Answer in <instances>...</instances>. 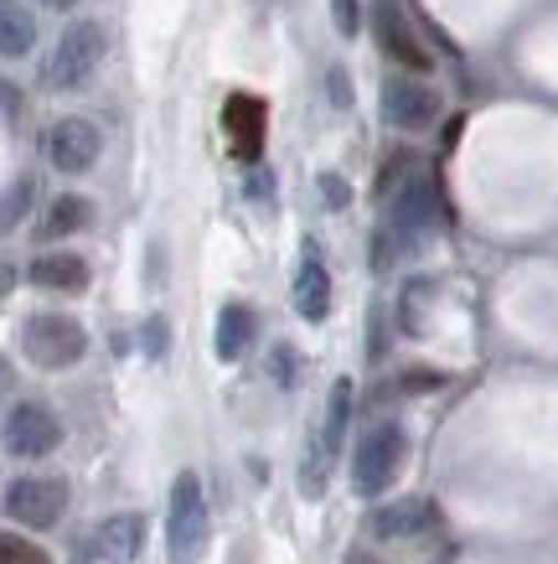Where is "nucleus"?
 Masks as SVG:
<instances>
[{"mask_svg":"<svg viewBox=\"0 0 558 564\" xmlns=\"http://www.w3.org/2000/svg\"><path fill=\"white\" fill-rule=\"evenodd\" d=\"M21 352L42 373H63L73 362H84L88 332H84V322H73L63 311H42V316H32V322L21 326Z\"/></svg>","mask_w":558,"mask_h":564,"instance_id":"1","label":"nucleus"},{"mask_svg":"<svg viewBox=\"0 0 558 564\" xmlns=\"http://www.w3.org/2000/svg\"><path fill=\"white\" fill-rule=\"evenodd\" d=\"M408 456V441H404V425L398 420H378V425L357 441V456H352V487L357 497H383L398 477V466Z\"/></svg>","mask_w":558,"mask_h":564,"instance_id":"2","label":"nucleus"},{"mask_svg":"<svg viewBox=\"0 0 558 564\" xmlns=\"http://www.w3.org/2000/svg\"><path fill=\"white\" fill-rule=\"evenodd\" d=\"M207 544V492L197 471H176L166 508V549L176 564H192Z\"/></svg>","mask_w":558,"mask_h":564,"instance_id":"3","label":"nucleus"},{"mask_svg":"<svg viewBox=\"0 0 558 564\" xmlns=\"http://www.w3.org/2000/svg\"><path fill=\"white\" fill-rule=\"evenodd\" d=\"M0 513L21 523V529H57L68 513V481L63 477H17L0 497Z\"/></svg>","mask_w":558,"mask_h":564,"instance_id":"4","label":"nucleus"},{"mask_svg":"<svg viewBox=\"0 0 558 564\" xmlns=\"http://www.w3.org/2000/svg\"><path fill=\"white\" fill-rule=\"evenodd\" d=\"M103 63V26L99 21H73L68 32L57 36L52 47V63H47V84L57 94H73L94 78V68Z\"/></svg>","mask_w":558,"mask_h":564,"instance_id":"5","label":"nucleus"},{"mask_svg":"<svg viewBox=\"0 0 558 564\" xmlns=\"http://www.w3.org/2000/svg\"><path fill=\"white\" fill-rule=\"evenodd\" d=\"M0 445H6V456H17V462H42L52 456L57 445H63V420L47 410V404H17V410L6 414V425H0Z\"/></svg>","mask_w":558,"mask_h":564,"instance_id":"6","label":"nucleus"},{"mask_svg":"<svg viewBox=\"0 0 558 564\" xmlns=\"http://www.w3.org/2000/svg\"><path fill=\"white\" fill-rule=\"evenodd\" d=\"M435 223H440V192H435V182H429V176H408L404 192H398L389 207V234L398 243H414L419 234H429Z\"/></svg>","mask_w":558,"mask_h":564,"instance_id":"7","label":"nucleus"},{"mask_svg":"<svg viewBox=\"0 0 558 564\" xmlns=\"http://www.w3.org/2000/svg\"><path fill=\"white\" fill-rule=\"evenodd\" d=\"M99 151H103V140H99V130L88 120H57L52 124V135H47V161L57 166L63 176H78V172H88L94 161H99Z\"/></svg>","mask_w":558,"mask_h":564,"instance_id":"8","label":"nucleus"},{"mask_svg":"<svg viewBox=\"0 0 558 564\" xmlns=\"http://www.w3.org/2000/svg\"><path fill=\"white\" fill-rule=\"evenodd\" d=\"M435 115H440L435 88L404 84V78L383 84V120H389L393 130H424V124H435Z\"/></svg>","mask_w":558,"mask_h":564,"instance_id":"9","label":"nucleus"},{"mask_svg":"<svg viewBox=\"0 0 558 564\" xmlns=\"http://www.w3.org/2000/svg\"><path fill=\"white\" fill-rule=\"evenodd\" d=\"M94 549L103 564H135L145 549V518L140 513H109L94 529Z\"/></svg>","mask_w":558,"mask_h":564,"instance_id":"10","label":"nucleus"},{"mask_svg":"<svg viewBox=\"0 0 558 564\" xmlns=\"http://www.w3.org/2000/svg\"><path fill=\"white\" fill-rule=\"evenodd\" d=\"M295 311L305 322H326V311H331V274H326L316 243H305V259L295 270Z\"/></svg>","mask_w":558,"mask_h":564,"instance_id":"11","label":"nucleus"},{"mask_svg":"<svg viewBox=\"0 0 558 564\" xmlns=\"http://www.w3.org/2000/svg\"><path fill=\"white\" fill-rule=\"evenodd\" d=\"M222 124L233 135L238 161H259V151H264V104L249 99V94H233L228 109H222Z\"/></svg>","mask_w":558,"mask_h":564,"instance_id":"12","label":"nucleus"},{"mask_svg":"<svg viewBox=\"0 0 558 564\" xmlns=\"http://www.w3.org/2000/svg\"><path fill=\"white\" fill-rule=\"evenodd\" d=\"M26 280H32L36 291L78 295V291H88V259L84 254H36Z\"/></svg>","mask_w":558,"mask_h":564,"instance_id":"13","label":"nucleus"},{"mask_svg":"<svg viewBox=\"0 0 558 564\" xmlns=\"http://www.w3.org/2000/svg\"><path fill=\"white\" fill-rule=\"evenodd\" d=\"M378 36H383V47H389L393 63H404V68H414V73H429V52H424L419 36L404 26L393 0H378Z\"/></svg>","mask_w":558,"mask_h":564,"instance_id":"14","label":"nucleus"},{"mask_svg":"<svg viewBox=\"0 0 558 564\" xmlns=\"http://www.w3.org/2000/svg\"><path fill=\"white\" fill-rule=\"evenodd\" d=\"M254 337H259V316H254V306H243V301H228V306L218 311V358L222 362H238L249 347H254Z\"/></svg>","mask_w":558,"mask_h":564,"instance_id":"15","label":"nucleus"},{"mask_svg":"<svg viewBox=\"0 0 558 564\" xmlns=\"http://www.w3.org/2000/svg\"><path fill=\"white\" fill-rule=\"evenodd\" d=\"M347 425H352V378H337L331 383V399H326V420H321V435H316V451H321L326 462L341 451V441H347Z\"/></svg>","mask_w":558,"mask_h":564,"instance_id":"16","label":"nucleus"},{"mask_svg":"<svg viewBox=\"0 0 558 564\" xmlns=\"http://www.w3.org/2000/svg\"><path fill=\"white\" fill-rule=\"evenodd\" d=\"M429 518H435L429 513V502L408 497V502H389V508H378V513H372V533H378V539H408V533H419Z\"/></svg>","mask_w":558,"mask_h":564,"instance_id":"17","label":"nucleus"},{"mask_svg":"<svg viewBox=\"0 0 558 564\" xmlns=\"http://www.w3.org/2000/svg\"><path fill=\"white\" fill-rule=\"evenodd\" d=\"M36 47V21L21 0H0V57H26Z\"/></svg>","mask_w":558,"mask_h":564,"instance_id":"18","label":"nucleus"},{"mask_svg":"<svg viewBox=\"0 0 558 564\" xmlns=\"http://www.w3.org/2000/svg\"><path fill=\"white\" fill-rule=\"evenodd\" d=\"M88 218H94V203L88 197H57V203L47 207V218H42V239H68V234H78V228H88Z\"/></svg>","mask_w":558,"mask_h":564,"instance_id":"19","label":"nucleus"},{"mask_svg":"<svg viewBox=\"0 0 558 564\" xmlns=\"http://www.w3.org/2000/svg\"><path fill=\"white\" fill-rule=\"evenodd\" d=\"M32 197H36V182L32 176H17L11 187H6V197H0V234H11L26 213H32Z\"/></svg>","mask_w":558,"mask_h":564,"instance_id":"20","label":"nucleus"},{"mask_svg":"<svg viewBox=\"0 0 558 564\" xmlns=\"http://www.w3.org/2000/svg\"><path fill=\"white\" fill-rule=\"evenodd\" d=\"M0 564H52V554L42 544H32L26 533L0 529Z\"/></svg>","mask_w":558,"mask_h":564,"instance_id":"21","label":"nucleus"},{"mask_svg":"<svg viewBox=\"0 0 558 564\" xmlns=\"http://www.w3.org/2000/svg\"><path fill=\"white\" fill-rule=\"evenodd\" d=\"M270 378L280 383V389H295V378H300V352H295L289 343H280L270 352Z\"/></svg>","mask_w":558,"mask_h":564,"instance_id":"22","label":"nucleus"},{"mask_svg":"<svg viewBox=\"0 0 558 564\" xmlns=\"http://www.w3.org/2000/svg\"><path fill=\"white\" fill-rule=\"evenodd\" d=\"M140 343H145L151 358H166V347H171V322L166 316H151V322L140 326Z\"/></svg>","mask_w":558,"mask_h":564,"instance_id":"23","label":"nucleus"},{"mask_svg":"<svg viewBox=\"0 0 558 564\" xmlns=\"http://www.w3.org/2000/svg\"><path fill=\"white\" fill-rule=\"evenodd\" d=\"M331 21H337L341 36H357V32H362V11H357V0H331Z\"/></svg>","mask_w":558,"mask_h":564,"instance_id":"24","label":"nucleus"},{"mask_svg":"<svg viewBox=\"0 0 558 564\" xmlns=\"http://www.w3.org/2000/svg\"><path fill=\"white\" fill-rule=\"evenodd\" d=\"M326 94H331V104H337V109H347V104H352V78H347L341 68H331V73H326Z\"/></svg>","mask_w":558,"mask_h":564,"instance_id":"25","label":"nucleus"},{"mask_svg":"<svg viewBox=\"0 0 558 564\" xmlns=\"http://www.w3.org/2000/svg\"><path fill=\"white\" fill-rule=\"evenodd\" d=\"M321 192H326V203H331V207H347V197H352L341 176H321Z\"/></svg>","mask_w":558,"mask_h":564,"instance_id":"26","label":"nucleus"},{"mask_svg":"<svg viewBox=\"0 0 558 564\" xmlns=\"http://www.w3.org/2000/svg\"><path fill=\"white\" fill-rule=\"evenodd\" d=\"M17 280H21L17 264H11V259H0V301H6V295L17 291Z\"/></svg>","mask_w":558,"mask_h":564,"instance_id":"27","label":"nucleus"},{"mask_svg":"<svg viewBox=\"0 0 558 564\" xmlns=\"http://www.w3.org/2000/svg\"><path fill=\"white\" fill-rule=\"evenodd\" d=\"M11 389H17V362H11V358H0V399H6Z\"/></svg>","mask_w":558,"mask_h":564,"instance_id":"28","label":"nucleus"},{"mask_svg":"<svg viewBox=\"0 0 558 564\" xmlns=\"http://www.w3.org/2000/svg\"><path fill=\"white\" fill-rule=\"evenodd\" d=\"M440 383V373H408V389L419 393V389H435Z\"/></svg>","mask_w":558,"mask_h":564,"instance_id":"29","label":"nucleus"},{"mask_svg":"<svg viewBox=\"0 0 558 564\" xmlns=\"http://www.w3.org/2000/svg\"><path fill=\"white\" fill-rule=\"evenodd\" d=\"M460 130H466V120H450V124H445V145H456Z\"/></svg>","mask_w":558,"mask_h":564,"instance_id":"30","label":"nucleus"},{"mask_svg":"<svg viewBox=\"0 0 558 564\" xmlns=\"http://www.w3.org/2000/svg\"><path fill=\"white\" fill-rule=\"evenodd\" d=\"M42 6H52V11H73L78 0H42Z\"/></svg>","mask_w":558,"mask_h":564,"instance_id":"31","label":"nucleus"}]
</instances>
